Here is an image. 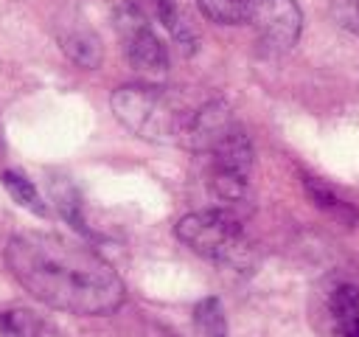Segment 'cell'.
<instances>
[{
    "label": "cell",
    "instance_id": "1",
    "mask_svg": "<svg viewBox=\"0 0 359 337\" xmlns=\"http://www.w3.org/2000/svg\"><path fill=\"white\" fill-rule=\"evenodd\" d=\"M8 272L39 303L70 315H112L126 286L95 250L59 233H17L3 250Z\"/></svg>",
    "mask_w": 359,
    "mask_h": 337
},
{
    "label": "cell",
    "instance_id": "2",
    "mask_svg": "<svg viewBox=\"0 0 359 337\" xmlns=\"http://www.w3.org/2000/svg\"><path fill=\"white\" fill-rule=\"evenodd\" d=\"M115 118L143 140L182 143L196 110H188L174 93L154 84H126L112 93Z\"/></svg>",
    "mask_w": 359,
    "mask_h": 337
},
{
    "label": "cell",
    "instance_id": "3",
    "mask_svg": "<svg viewBox=\"0 0 359 337\" xmlns=\"http://www.w3.org/2000/svg\"><path fill=\"white\" fill-rule=\"evenodd\" d=\"M177 239L196 256L224 267H247L252 261V244L241 222L222 208L182 216L177 222Z\"/></svg>",
    "mask_w": 359,
    "mask_h": 337
},
{
    "label": "cell",
    "instance_id": "4",
    "mask_svg": "<svg viewBox=\"0 0 359 337\" xmlns=\"http://www.w3.org/2000/svg\"><path fill=\"white\" fill-rule=\"evenodd\" d=\"M115 22H118V34H121L129 65L140 73L163 76L168 67V51L157 37V31L151 28L149 14L137 3H123Z\"/></svg>",
    "mask_w": 359,
    "mask_h": 337
},
{
    "label": "cell",
    "instance_id": "5",
    "mask_svg": "<svg viewBox=\"0 0 359 337\" xmlns=\"http://www.w3.org/2000/svg\"><path fill=\"white\" fill-rule=\"evenodd\" d=\"M250 25L258 31V45L264 53H286L303 28V14L294 0H255Z\"/></svg>",
    "mask_w": 359,
    "mask_h": 337
},
{
    "label": "cell",
    "instance_id": "6",
    "mask_svg": "<svg viewBox=\"0 0 359 337\" xmlns=\"http://www.w3.org/2000/svg\"><path fill=\"white\" fill-rule=\"evenodd\" d=\"M0 337H62V331L28 309H8L0 315Z\"/></svg>",
    "mask_w": 359,
    "mask_h": 337
},
{
    "label": "cell",
    "instance_id": "7",
    "mask_svg": "<svg viewBox=\"0 0 359 337\" xmlns=\"http://www.w3.org/2000/svg\"><path fill=\"white\" fill-rule=\"evenodd\" d=\"M331 315L339 326L342 337H359V292L345 284L331 295Z\"/></svg>",
    "mask_w": 359,
    "mask_h": 337
},
{
    "label": "cell",
    "instance_id": "8",
    "mask_svg": "<svg viewBox=\"0 0 359 337\" xmlns=\"http://www.w3.org/2000/svg\"><path fill=\"white\" fill-rule=\"evenodd\" d=\"M199 11L219 25H241L250 22L255 0H196Z\"/></svg>",
    "mask_w": 359,
    "mask_h": 337
},
{
    "label": "cell",
    "instance_id": "9",
    "mask_svg": "<svg viewBox=\"0 0 359 337\" xmlns=\"http://www.w3.org/2000/svg\"><path fill=\"white\" fill-rule=\"evenodd\" d=\"M194 334L196 337H227L224 312L216 298H205L194 309Z\"/></svg>",
    "mask_w": 359,
    "mask_h": 337
},
{
    "label": "cell",
    "instance_id": "10",
    "mask_svg": "<svg viewBox=\"0 0 359 337\" xmlns=\"http://www.w3.org/2000/svg\"><path fill=\"white\" fill-rule=\"evenodd\" d=\"M3 185H6V191L14 197V202H20L22 208H28V211L45 216L42 197L36 194V188H34V183H31L28 177H22L20 171H3Z\"/></svg>",
    "mask_w": 359,
    "mask_h": 337
},
{
    "label": "cell",
    "instance_id": "11",
    "mask_svg": "<svg viewBox=\"0 0 359 337\" xmlns=\"http://www.w3.org/2000/svg\"><path fill=\"white\" fill-rule=\"evenodd\" d=\"M62 42H65L67 56L73 62H79L81 67H95L101 62V45H98V39L93 34H84V31L81 34H70Z\"/></svg>",
    "mask_w": 359,
    "mask_h": 337
},
{
    "label": "cell",
    "instance_id": "12",
    "mask_svg": "<svg viewBox=\"0 0 359 337\" xmlns=\"http://www.w3.org/2000/svg\"><path fill=\"white\" fill-rule=\"evenodd\" d=\"M306 191H309V197L320 205V208H328V211H334L337 216H345V219H353V211L325 185V183H320V180H311V177H306Z\"/></svg>",
    "mask_w": 359,
    "mask_h": 337
},
{
    "label": "cell",
    "instance_id": "13",
    "mask_svg": "<svg viewBox=\"0 0 359 337\" xmlns=\"http://www.w3.org/2000/svg\"><path fill=\"white\" fill-rule=\"evenodd\" d=\"M331 17L339 28L359 34V0H331Z\"/></svg>",
    "mask_w": 359,
    "mask_h": 337
}]
</instances>
